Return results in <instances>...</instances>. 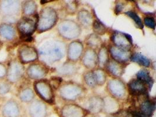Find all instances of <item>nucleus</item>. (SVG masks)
<instances>
[{
	"label": "nucleus",
	"instance_id": "1",
	"mask_svg": "<svg viewBox=\"0 0 156 117\" xmlns=\"http://www.w3.org/2000/svg\"><path fill=\"white\" fill-rule=\"evenodd\" d=\"M37 22L36 15L25 16L17 23L16 28L22 37L28 39L35 31Z\"/></svg>",
	"mask_w": 156,
	"mask_h": 117
},
{
	"label": "nucleus",
	"instance_id": "2",
	"mask_svg": "<svg viewBox=\"0 0 156 117\" xmlns=\"http://www.w3.org/2000/svg\"><path fill=\"white\" fill-rule=\"evenodd\" d=\"M7 68L6 78L10 84L15 83L21 79L24 70L22 63L16 60H11Z\"/></svg>",
	"mask_w": 156,
	"mask_h": 117
},
{
	"label": "nucleus",
	"instance_id": "3",
	"mask_svg": "<svg viewBox=\"0 0 156 117\" xmlns=\"http://www.w3.org/2000/svg\"><path fill=\"white\" fill-rule=\"evenodd\" d=\"M20 4L17 1H2L0 2V12L8 22H10L12 17L18 15Z\"/></svg>",
	"mask_w": 156,
	"mask_h": 117
},
{
	"label": "nucleus",
	"instance_id": "4",
	"mask_svg": "<svg viewBox=\"0 0 156 117\" xmlns=\"http://www.w3.org/2000/svg\"><path fill=\"white\" fill-rule=\"evenodd\" d=\"M1 113L2 117H20L21 110L18 103L15 100L11 99L2 105Z\"/></svg>",
	"mask_w": 156,
	"mask_h": 117
},
{
	"label": "nucleus",
	"instance_id": "5",
	"mask_svg": "<svg viewBox=\"0 0 156 117\" xmlns=\"http://www.w3.org/2000/svg\"><path fill=\"white\" fill-rule=\"evenodd\" d=\"M18 57L22 63L34 62L37 58V51L34 48L23 45L18 49Z\"/></svg>",
	"mask_w": 156,
	"mask_h": 117
},
{
	"label": "nucleus",
	"instance_id": "6",
	"mask_svg": "<svg viewBox=\"0 0 156 117\" xmlns=\"http://www.w3.org/2000/svg\"><path fill=\"white\" fill-rule=\"evenodd\" d=\"M0 37L8 41H12L16 37V30L9 23H2L0 25Z\"/></svg>",
	"mask_w": 156,
	"mask_h": 117
},
{
	"label": "nucleus",
	"instance_id": "7",
	"mask_svg": "<svg viewBox=\"0 0 156 117\" xmlns=\"http://www.w3.org/2000/svg\"><path fill=\"white\" fill-rule=\"evenodd\" d=\"M146 83L142 81L137 80L131 81L129 84V88L130 91L134 94H140L145 93L147 91Z\"/></svg>",
	"mask_w": 156,
	"mask_h": 117
},
{
	"label": "nucleus",
	"instance_id": "8",
	"mask_svg": "<svg viewBox=\"0 0 156 117\" xmlns=\"http://www.w3.org/2000/svg\"><path fill=\"white\" fill-rule=\"evenodd\" d=\"M41 68L39 65H32L29 67L27 73L29 76L32 79H38L43 76V73L41 71Z\"/></svg>",
	"mask_w": 156,
	"mask_h": 117
},
{
	"label": "nucleus",
	"instance_id": "9",
	"mask_svg": "<svg viewBox=\"0 0 156 117\" xmlns=\"http://www.w3.org/2000/svg\"><path fill=\"white\" fill-rule=\"evenodd\" d=\"M130 60L133 62L137 63L138 64L144 66V67H149L150 65V62L148 58H146L145 56H143L140 53H135L134 54Z\"/></svg>",
	"mask_w": 156,
	"mask_h": 117
},
{
	"label": "nucleus",
	"instance_id": "10",
	"mask_svg": "<svg viewBox=\"0 0 156 117\" xmlns=\"http://www.w3.org/2000/svg\"><path fill=\"white\" fill-rule=\"evenodd\" d=\"M137 77L138 80L146 83L150 87H151L153 83V80L152 78L149 76V74L147 72V71L144 70L140 71L137 74Z\"/></svg>",
	"mask_w": 156,
	"mask_h": 117
},
{
	"label": "nucleus",
	"instance_id": "11",
	"mask_svg": "<svg viewBox=\"0 0 156 117\" xmlns=\"http://www.w3.org/2000/svg\"><path fill=\"white\" fill-rule=\"evenodd\" d=\"M29 114L31 117H43L44 110L40 105H32L29 109Z\"/></svg>",
	"mask_w": 156,
	"mask_h": 117
},
{
	"label": "nucleus",
	"instance_id": "12",
	"mask_svg": "<svg viewBox=\"0 0 156 117\" xmlns=\"http://www.w3.org/2000/svg\"><path fill=\"white\" fill-rule=\"evenodd\" d=\"M23 13L26 16H31L36 9V4L34 1H27L23 5Z\"/></svg>",
	"mask_w": 156,
	"mask_h": 117
},
{
	"label": "nucleus",
	"instance_id": "13",
	"mask_svg": "<svg viewBox=\"0 0 156 117\" xmlns=\"http://www.w3.org/2000/svg\"><path fill=\"white\" fill-rule=\"evenodd\" d=\"M154 105L149 101L144 102L142 105L141 113L146 117H149L151 114V111L153 110Z\"/></svg>",
	"mask_w": 156,
	"mask_h": 117
},
{
	"label": "nucleus",
	"instance_id": "14",
	"mask_svg": "<svg viewBox=\"0 0 156 117\" xmlns=\"http://www.w3.org/2000/svg\"><path fill=\"white\" fill-rule=\"evenodd\" d=\"M32 91L28 89H24L20 93V97L22 101L29 102L32 98Z\"/></svg>",
	"mask_w": 156,
	"mask_h": 117
},
{
	"label": "nucleus",
	"instance_id": "15",
	"mask_svg": "<svg viewBox=\"0 0 156 117\" xmlns=\"http://www.w3.org/2000/svg\"><path fill=\"white\" fill-rule=\"evenodd\" d=\"M125 14L128 15L130 18H131L140 28H141V29L143 28V25L142 20L140 18V17L136 14L135 12H133V11H128V12H126Z\"/></svg>",
	"mask_w": 156,
	"mask_h": 117
},
{
	"label": "nucleus",
	"instance_id": "16",
	"mask_svg": "<svg viewBox=\"0 0 156 117\" xmlns=\"http://www.w3.org/2000/svg\"><path fill=\"white\" fill-rule=\"evenodd\" d=\"M10 84L8 81L7 82L0 83V95H4L9 92L11 90Z\"/></svg>",
	"mask_w": 156,
	"mask_h": 117
},
{
	"label": "nucleus",
	"instance_id": "17",
	"mask_svg": "<svg viewBox=\"0 0 156 117\" xmlns=\"http://www.w3.org/2000/svg\"><path fill=\"white\" fill-rule=\"evenodd\" d=\"M144 22L146 26H147V27L151 29H155L156 24H155V21L153 18H150V17L145 18L144 20Z\"/></svg>",
	"mask_w": 156,
	"mask_h": 117
},
{
	"label": "nucleus",
	"instance_id": "18",
	"mask_svg": "<svg viewBox=\"0 0 156 117\" xmlns=\"http://www.w3.org/2000/svg\"><path fill=\"white\" fill-rule=\"evenodd\" d=\"M7 68L3 63H0V79H3L6 77Z\"/></svg>",
	"mask_w": 156,
	"mask_h": 117
},
{
	"label": "nucleus",
	"instance_id": "19",
	"mask_svg": "<svg viewBox=\"0 0 156 117\" xmlns=\"http://www.w3.org/2000/svg\"><path fill=\"white\" fill-rule=\"evenodd\" d=\"M104 29L105 27L103 24H102L101 22H98V21H95L94 23V29L95 30V31L100 33V31H104Z\"/></svg>",
	"mask_w": 156,
	"mask_h": 117
},
{
	"label": "nucleus",
	"instance_id": "20",
	"mask_svg": "<svg viewBox=\"0 0 156 117\" xmlns=\"http://www.w3.org/2000/svg\"><path fill=\"white\" fill-rule=\"evenodd\" d=\"M122 6L121 5H118L116 6V11L118 12H119L122 10Z\"/></svg>",
	"mask_w": 156,
	"mask_h": 117
},
{
	"label": "nucleus",
	"instance_id": "21",
	"mask_svg": "<svg viewBox=\"0 0 156 117\" xmlns=\"http://www.w3.org/2000/svg\"><path fill=\"white\" fill-rule=\"evenodd\" d=\"M2 42H1V41H0V49H1V48H2Z\"/></svg>",
	"mask_w": 156,
	"mask_h": 117
}]
</instances>
